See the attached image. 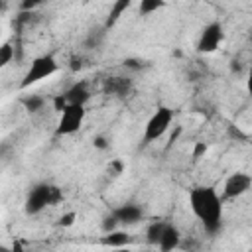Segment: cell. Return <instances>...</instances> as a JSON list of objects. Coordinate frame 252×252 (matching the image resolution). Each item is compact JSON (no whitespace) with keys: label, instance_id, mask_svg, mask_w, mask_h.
<instances>
[{"label":"cell","instance_id":"obj_1","mask_svg":"<svg viewBox=\"0 0 252 252\" xmlns=\"http://www.w3.org/2000/svg\"><path fill=\"white\" fill-rule=\"evenodd\" d=\"M187 199L193 215L201 220L203 228L209 234H217L222 226V195H219L211 185H199L189 191Z\"/></svg>","mask_w":252,"mask_h":252},{"label":"cell","instance_id":"obj_2","mask_svg":"<svg viewBox=\"0 0 252 252\" xmlns=\"http://www.w3.org/2000/svg\"><path fill=\"white\" fill-rule=\"evenodd\" d=\"M63 201V191L57 187V185H51V183H35L28 195H26V201H24V211L26 215H39L45 207H51V205H59Z\"/></svg>","mask_w":252,"mask_h":252},{"label":"cell","instance_id":"obj_3","mask_svg":"<svg viewBox=\"0 0 252 252\" xmlns=\"http://www.w3.org/2000/svg\"><path fill=\"white\" fill-rule=\"evenodd\" d=\"M57 71H59V61H57L51 53L37 55V57L32 59L28 71L24 73V77H22V81H20V89H30V87L37 85L39 81L53 77Z\"/></svg>","mask_w":252,"mask_h":252},{"label":"cell","instance_id":"obj_4","mask_svg":"<svg viewBox=\"0 0 252 252\" xmlns=\"http://www.w3.org/2000/svg\"><path fill=\"white\" fill-rule=\"evenodd\" d=\"M173 122V110L169 106H158L154 110V114L148 118L146 126H144V134H142V142L144 144H152L158 142L171 126Z\"/></svg>","mask_w":252,"mask_h":252},{"label":"cell","instance_id":"obj_5","mask_svg":"<svg viewBox=\"0 0 252 252\" xmlns=\"http://www.w3.org/2000/svg\"><path fill=\"white\" fill-rule=\"evenodd\" d=\"M87 116L85 104H67L63 112H59V120L55 126V136H71L81 130Z\"/></svg>","mask_w":252,"mask_h":252},{"label":"cell","instance_id":"obj_6","mask_svg":"<svg viewBox=\"0 0 252 252\" xmlns=\"http://www.w3.org/2000/svg\"><path fill=\"white\" fill-rule=\"evenodd\" d=\"M224 39V30H222V24L220 22H209L201 33H199V39L195 43V51L201 53V55H209V53H215L220 43Z\"/></svg>","mask_w":252,"mask_h":252},{"label":"cell","instance_id":"obj_7","mask_svg":"<svg viewBox=\"0 0 252 252\" xmlns=\"http://www.w3.org/2000/svg\"><path fill=\"white\" fill-rule=\"evenodd\" d=\"M252 187V175L246 171H234L226 177L224 187H222V199H236L242 197L248 189Z\"/></svg>","mask_w":252,"mask_h":252},{"label":"cell","instance_id":"obj_8","mask_svg":"<svg viewBox=\"0 0 252 252\" xmlns=\"http://www.w3.org/2000/svg\"><path fill=\"white\" fill-rule=\"evenodd\" d=\"M112 213L116 215L120 224H138L144 219V209L136 203H124V205L116 207Z\"/></svg>","mask_w":252,"mask_h":252},{"label":"cell","instance_id":"obj_9","mask_svg":"<svg viewBox=\"0 0 252 252\" xmlns=\"http://www.w3.org/2000/svg\"><path fill=\"white\" fill-rule=\"evenodd\" d=\"M102 91H104L106 94H112V96H126V94L132 91V79L122 77V75L108 77V79H104Z\"/></svg>","mask_w":252,"mask_h":252},{"label":"cell","instance_id":"obj_10","mask_svg":"<svg viewBox=\"0 0 252 252\" xmlns=\"http://www.w3.org/2000/svg\"><path fill=\"white\" fill-rule=\"evenodd\" d=\"M179 246H181V232L173 222H167L163 228V234L158 242V248L163 252H169V250H175Z\"/></svg>","mask_w":252,"mask_h":252},{"label":"cell","instance_id":"obj_11","mask_svg":"<svg viewBox=\"0 0 252 252\" xmlns=\"http://www.w3.org/2000/svg\"><path fill=\"white\" fill-rule=\"evenodd\" d=\"M63 93H65L69 104H85V106H87V102L91 100V91H89V85H87L85 81L73 83V85H71L67 91H63Z\"/></svg>","mask_w":252,"mask_h":252},{"label":"cell","instance_id":"obj_12","mask_svg":"<svg viewBox=\"0 0 252 252\" xmlns=\"http://www.w3.org/2000/svg\"><path fill=\"white\" fill-rule=\"evenodd\" d=\"M132 6V0H114L112 2V6H110V10H108V16H106V20H104V28L106 30H112L116 24H118V20L122 18V14L128 10Z\"/></svg>","mask_w":252,"mask_h":252},{"label":"cell","instance_id":"obj_13","mask_svg":"<svg viewBox=\"0 0 252 252\" xmlns=\"http://www.w3.org/2000/svg\"><path fill=\"white\" fill-rule=\"evenodd\" d=\"M132 236L126 232V230H110V232H104V236L100 238V244L102 246H110V248H122L126 244H130Z\"/></svg>","mask_w":252,"mask_h":252},{"label":"cell","instance_id":"obj_14","mask_svg":"<svg viewBox=\"0 0 252 252\" xmlns=\"http://www.w3.org/2000/svg\"><path fill=\"white\" fill-rule=\"evenodd\" d=\"M165 224H167V220H152V222L146 226V240H148V244L158 246V242H159V238H161V234H163Z\"/></svg>","mask_w":252,"mask_h":252},{"label":"cell","instance_id":"obj_15","mask_svg":"<svg viewBox=\"0 0 252 252\" xmlns=\"http://www.w3.org/2000/svg\"><path fill=\"white\" fill-rule=\"evenodd\" d=\"M106 32H108V30H106L104 26H100V28H96V30H91V32L87 33L83 45H85L87 49H96V47H100V43H102L104 37H106Z\"/></svg>","mask_w":252,"mask_h":252},{"label":"cell","instance_id":"obj_16","mask_svg":"<svg viewBox=\"0 0 252 252\" xmlns=\"http://www.w3.org/2000/svg\"><path fill=\"white\" fill-rule=\"evenodd\" d=\"M22 106L30 112V114H33V112H39L41 108H43V104H45V98L43 96H39V94H28V96H22Z\"/></svg>","mask_w":252,"mask_h":252},{"label":"cell","instance_id":"obj_17","mask_svg":"<svg viewBox=\"0 0 252 252\" xmlns=\"http://www.w3.org/2000/svg\"><path fill=\"white\" fill-rule=\"evenodd\" d=\"M161 8H165V0H140V4H138V12L144 18L161 10Z\"/></svg>","mask_w":252,"mask_h":252},{"label":"cell","instance_id":"obj_18","mask_svg":"<svg viewBox=\"0 0 252 252\" xmlns=\"http://www.w3.org/2000/svg\"><path fill=\"white\" fill-rule=\"evenodd\" d=\"M12 59H16V47L12 45V41H4L0 47V67H6Z\"/></svg>","mask_w":252,"mask_h":252},{"label":"cell","instance_id":"obj_19","mask_svg":"<svg viewBox=\"0 0 252 252\" xmlns=\"http://www.w3.org/2000/svg\"><path fill=\"white\" fill-rule=\"evenodd\" d=\"M120 224V220L116 219V215L110 211V215H106L104 219H102V222H100V226H102V232H110V230H116V226Z\"/></svg>","mask_w":252,"mask_h":252},{"label":"cell","instance_id":"obj_20","mask_svg":"<svg viewBox=\"0 0 252 252\" xmlns=\"http://www.w3.org/2000/svg\"><path fill=\"white\" fill-rule=\"evenodd\" d=\"M51 104H53V110H55V112H63L65 106L69 104V100H67L65 93H59V94H55V96L51 98Z\"/></svg>","mask_w":252,"mask_h":252},{"label":"cell","instance_id":"obj_21","mask_svg":"<svg viewBox=\"0 0 252 252\" xmlns=\"http://www.w3.org/2000/svg\"><path fill=\"white\" fill-rule=\"evenodd\" d=\"M93 146H94V150L104 152V150H108V148H110V140H108L104 134H96V136L93 138Z\"/></svg>","mask_w":252,"mask_h":252},{"label":"cell","instance_id":"obj_22","mask_svg":"<svg viewBox=\"0 0 252 252\" xmlns=\"http://www.w3.org/2000/svg\"><path fill=\"white\" fill-rule=\"evenodd\" d=\"M207 150H209V146L205 144V142H195V146H193V152H191V158H193V161H199L205 154H207Z\"/></svg>","mask_w":252,"mask_h":252},{"label":"cell","instance_id":"obj_23","mask_svg":"<svg viewBox=\"0 0 252 252\" xmlns=\"http://www.w3.org/2000/svg\"><path fill=\"white\" fill-rule=\"evenodd\" d=\"M45 2H51V0H22V2H20V10H24V12H33L37 6L45 4Z\"/></svg>","mask_w":252,"mask_h":252},{"label":"cell","instance_id":"obj_24","mask_svg":"<svg viewBox=\"0 0 252 252\" xmlns=\"http://www.w3.org/2000/svg\"><path fill=\"white\" fill-rule=\"evenodd\" d=\"M75 219H77V213L75 211H69V213H65V215H61L59 217V226H73V222H75Z\"/></svg>","mask_w":252,"mask_h":252},{"label":"cell","instance_id":"obj_25","mask_svg":"<svg viewBox=\"0 0 252 252\" xmlns=\"http://www.w3.org/2000/svg\"><path fill=\"white\" fill-rule=\"evenodd\" d=\"M108 169H110L114 175H120V173H124L126 165H124V161H122V159H112V161H110V165H108Z\"/></svg>","mask_w":252,"mask_h":252},{"label":"cell","instance_id":"obj_26","mask_svg":"<svg viewBox=\"0 0 252 252\" xmlns=\"http://www.w3.org/2000/svg\"><path fill=\"white\" fill-rule=\"evenodd\" d=\"M124 67H126V69H134V71H138V69H142V61L128 57V59H124Z\"/></svg>","mask_w":252,"mask_h":252},{"label":"cell","instance_id":"obj_27","mask_svg":"<svg viewBox=\"0 0 252 252\" xmlns=\"http://www.w3.org/2000/svg\"><path fill=\"white\" fill-rule=\"evenodd\" d=\"M71 71H81L83 69V57H71Z\"/></svg>","mask_w":252,"mask_h":252},{"label":"cell","instance_id":"obj_28","mask_svg":"<svg viewBox=\"0 0 252 252\" xmlns=\"http://www.w3.org/2000/svg\"><path fill=\"white\" fill-rule=\"evenodd\" d=\"M179 134H181V128H179V126H175V132H173V134L169 136V142H167V146H165V150H169V148H171V146L175 144V140L179 138Z\"/></svg>","mask_w":252,"mask_h":252},{"label":"cell","instance_id":"obj_29","mask_svg":"<svg viewBox=\"0 0 252 252\" xmlns=\"http://www.w3.org/2000/svg\"><path fill=\"white\" fill-rule=\"evenodd\" d=\"M246 91H248V94L252 96V65H250V69H248V77H246Z\"/></svg>","mask_w":252,"mask_h":252},{"label":"cell","instance_id":"obj_30","mask_svg":"<svg viewBox=\"0 0 252 252\" xmlns=\"http://www.w3.org/2000/svg\"><path fill=\"white\" fill-rule=\"evenodd\" d=\"M230 71H232V73H240V71H242V65H240V61L232 59V61H230Z\"/></svg>","mask_w":252,"mask_h":252},{"label":"cell","instance_id":"obj_31","mask_svg":"<svg viewBox=\"0 0 252 252\" xmlns=\"http://www.w3.org/2000/svg\"><path fill=\"white\" fill-rule=\"evenodd\" d=\"M250 45H252V33H250Z\"/></svg>","mask_w":252,"mask_h":252}]
</instances>
